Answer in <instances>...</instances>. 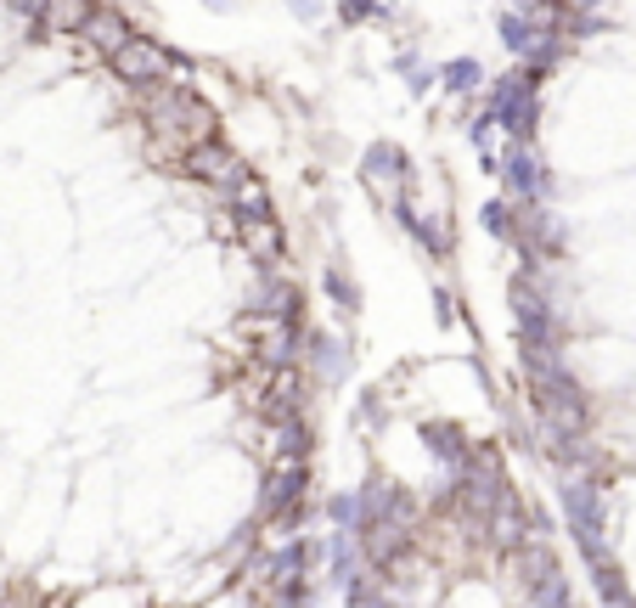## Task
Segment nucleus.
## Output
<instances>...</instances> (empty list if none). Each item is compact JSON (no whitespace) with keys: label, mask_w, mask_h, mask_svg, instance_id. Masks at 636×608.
Segmentation results:
<instances>
[{"label":"nucleus","mask_w":636,"mask_h":608,"mask_svg":"<svg viewBox=\"0 0 636 608\" xmlns=\"http://www.w3.org/2000/svg\"><path fill=\"white\" fill-rule=\"evenodd\" d=\"M305 378L316 389H344L349 372H355V350L344 332H327V327H305V356H299Z\"/></svg>","instance_id":"6"},{"label":"nucleus","mask_w":636,"mask_h":608,"mask_svg":"<svg viewBox=\"0 0 636 608\" xmlns=\"http://www.w3.org/2000/svg\"><path fill=\"white\" fill-rule=\"evenodd\" d=\"M395 73H400V84H406L411 97H428L434 84H439V68H434V62H423L417 51H400V57H395Z\"/></svg>","instance_id":"19"},{"label":"nucleus","mask_w":636,"mask_h":608,"mask_svg":"<svg viewBox=\"0 0 636 608\" xmlns=\"http://www.w3.org/2000/svg\"><path fill=\"white\" fill-rule=\"evenodd\" d=\"M321 512H327V525H332V530H355V525H360V507H355V490H332V496L321 501Z\"/></svg>","instance_id":"21"},{"label":"nucleus","mask_w":636,"mask_h":608,"mask_svg":"<svg viewBox=\"0 0 636 608\" xmlns=\"http://www.w3.org/2000/svg\"><path fill=\"white\" fill-rule=\"evenodd\" d=\"M540 34H547V23H540L535 12H513V7H501V12H496V40H501L518 62H524V51H529Z\"/></svg>","instance_id":"14"},{"label":"nucleus","mask_w":636,"mask_h":608,"mask_svg":"<svg viewBox=\"0 0 636 608\" xmlns=\"http://www.w3.org/2000/svg\"><path fill=\"white\" fill-rule=\"evenodd\" d=\"M90 7H97V0H51L46 18L34 23V34H79V23L90 18Z\"/></svg>","instance_id":"16"},{"label":"nucleus","mask_w":636,"mask_h":608,"mask_svg":"<svg viewBox=\"0 0 636 608\" xmlns=\"http://www.w3.org/2000/svg\"><path fill=\"white\" fill-rule=\"evenodd\" d=\"M485 119L507 136V141H535L540 136V73L529 68H507L501 79H485Z\"/></svg>","instance_id":"2"},{"label":"nucleus","mask_w":636,"mask_h":608,"mask_svg":"<svg viewBox=\"0 0 636 608\" xmlns=\"http://www.w3.org/2000/svg\"><path fill=\"white\" fill-rule=\"evenodd\" d=\"M113 79L125 91H147V84H169V46H158L152 34H130L113 57H108Z\"/></svg>","instance_id":"7"},{"label":"nucleus","mask_w":636,"mask_h":608,"mask_svg":"<svg viewBox=\"0 0 636 608\" xmlns=\"http://www.w3.org/2000/svg\"><path fill=\"white\" fill-rule=\"evenodd\" d=\"M226 203L237 209V220H277V198H270V192H265V181H254V176H248V181H242Z\"/></svg>","instance_id":"17"},{"label":"nucleus","mask_w":636,"mask_h":608,"mask_svg":"<svg viewBox=\"0 0 636 608\" xmlns=\"http://www.w3.org/2000/svg\"><path fill=\"white\" fill-rule=\"evenodd\" d=\"M237 248L259 271H270L288 259V231H282V220H237Z\"/></svg>","instance_id":"10"},{"label":"nucleus","mask_w":636,"mask_h":608,"mask_svg":"<svg viewBox=\"0 0 636 608\" xmlns=\"http://www.w3.org/2000/svg\"><path fill=\"white\" fill-rule=\"evenodd\" d=\"M507 564H513V575H518L524 586H540L547 575H558V552H553V541L540 536V530H535V536H529V541L507 558Z\"/></svg>","instance_id":"13"},{"label":"nucleus","mask_w":636,"mask_h":608,"mask_svg":"<svg viewBox=\"0 0 636 608\" xmlns=\"http://www.w3.org/2000/svg\"><path fill=\"white\" fill-rule=\"evenodd\" d=\"M529 602H535V608H575V597H569V575L558 569V575H547L540 586H529Z\"/></svg>","instance_id":"20"},{"label":"nucleus","mask_w":636,"mask_h":608,"mask_svg":"<svg viewBox=\"0 0 636 608\" xmlns=\"http://www.w3.org/2000/svg\"><path fill=\"white\" fill-rule=\"evenodd\" d=\"M434 305H439V321H445V327L457 321V305H450V293H445V288H434Z\"/></svg>","instance_id":"25"},{"label":"nucleus","mask_w":636,"mask_h":608,"mask_svg":"<svg viewBox=\"0 0 636 608\" xmlns=\"http://www.w3.org/2000/svg\"><path fill=\"white\" fill-rule=\"evenodd\" d=\"M282 7H288L299 23H321V18H327V0H282Z\"/></svg>","instance_id":"24"},{"label":"nucleus","mask_w":636,"mask_h":608,"mask_svg":"<svg viewBox=\"0 0 636 608\" xmlns=\"http://www.w3.org/2000/svg\"><path fill=\"white\" fill-rule=\"evenodd\" d=\"M321 299H327L344 321L360 310V282H355V271L344 266V253H332L327 266H321Z\"/></svg>","instance_id":"12"},{"label":"nucleus","mask_w":636,"mask_h":608,"mask_svg":"<svg viewBox=\"0 0 636 608\" xmlns=\"http://www.w3.org/2000/svg\"><path fill=\"white\" fill-rule=\"evenodd\" d=\"M180 163V176H187V181H198V187H209L215 198H231L248 176H254V169L215 136V141H198V147H187V152H180L175 158Z\"/></svg>","instance_id":"4"},{"label":"nucleus","mask_w":636,"mask_h":608,"mask_svg":"<svg viewBox=\"0 0 636 608\" xmlns=\"http://www.w3.org/2000/svg\"><path fill=\"white\" fill-rule=\"evenodd\" d=\"M507 7H513V12H535V7H540V0H507Z\"/></svg>","instance_id":"26"},{"label":"nucleus","mask_w":636,"mask_h":608,"mask_svg":"<svg viewBox=\"0 0 636 608\" xmlns=\"http://www.w3.org/2000/svg\"><path fill=\"white\" fill-rule=\"evenodd\" d=\"M360 187L378 192V203H384V209H389V203H400V198H406V187H411V152H406L400 141H389V136L367 141V152H360Z\"/></svg>","instance_id":"5"},{"label":"nucleus","mask_w":636,"mask_h":608,"mask_svg":"<svg viewBox=\"0 0 636 608\" xmlns=\"http://www.w3.org/2000/svg\"><path fill=\"white\" fill-rule=\"evenodd\" d=\"M507 305H513V327L518 343H564V305L547 288V266H518L507 277Z\"/></svg>","instance_id":"1"},{"label":"nucleus","mask_w":636,"mask_h":608,"mask_svg":"<svg viewBox=\"0 0 636 608\" xmlns=\"http://www.w3.org/2000/svg\"><path fill=\"white\" fill-rule=\"evenodd\" d=\"M423 451H428L434 468L450 479V474H457V468L474 457V440H468L457 422H423Z\"/></svg>","instance_id":"11"},{"label":"nucleus","mask_w":636,"mask_h":608,"mask_svg":"<svg viewBox=\"0 0 636 608\" xmlns=\"http://www.w3.org/2000/svg\"><path fill=\"white\" fill-rule=\"evenodd\" d=\"M130 34H136V23H130L119 7H108V0H97V7H90V18L79 23V34H73V40H79L90 57H113V51H119Z\"/></svg>","instance_id":"8"},{"label":"nucleus","mask_w":636,"mask_h":608,"mask_svg":"<svg viewBox=\"0 0 636 608\" xmlns=\"http://www.w3.org/2000/svg\"><path fill=\"white\" fill-rule=\"evenodd\" d=\"M468 141H474V147L490 158V152H496V124H490L485 113H474V119H468Z\"/></svg>","instance_id":"23"},{"label":"nucleus","mask_w":636,"mask_h":608,"mask_svg":"<svg viewBox=\"0 0 636 608\" xmlns=\"http://www.w3.org/2000/svg\"><path fill=\"white\" fill-rule=\"evenodd\" d=\"M0 7H7V12H12L23 29H34V23L46 18V7H51V0H0Z\"/></svg>","instance_id":"22"},{"label":"nucleus","mask_w":636,"mask_h":608,"mask_svg":"<svg viewBox=\"0 0 636 608\" xmlns=\"http://www.w3.org/2000/svg\"><path fill=\"white\" fill-rule=\"evenodd\" d=\"M479 536H485V541H490L501 558H513V552H518V547L535 536V512H529V507L513 496V501H501V507L485 518V525H479Z\"/></svg>","instance_id":"9"},{"label":"nucleus","mask_w":636,"mask_h":608,"mask_svg":"<svg viewBox=\"0 0 636 608\" xmlns=\"http://www.w3.org/2000/svg\"><path fill=\"white\" fill-rule=\"evenodd\" d=\"M203 7H209V12H231V7H237V0H203Z\"/></svg>","instance_id":"27"},{"label":"nucleus","mask_w":636,"mask_h":608,"mask_svg":"<svg viewBox=\"0 0 636 608\" xmlns=\"http://www.w3.org/2000/svg\"><path fill=\"white\" fill-rule=\"evenodd\" d=\"M479 226H485L496 242L518 248V203H513V198H490V203L479 209Z\"/></svg>","instance_id":"18"},{"label":"nucleus","mask_w":636,"mask_h":608,"mask_svg":"<svg viewBox=\"0 0 636 608\" xmlns=\"http://www.w3.org/2000/svg\"><path fill=\"white\" fill-rule=\"evenodd\" d=\"M439 84L450 97H474V91H485V62L479 57H450V62H439Z\"/></svg>","instance_id":"15"},{"label":"nucleus","mask_w":636,"mask_h":608,"mask_svg":"<svg viewBox=\"0 0 636 608\" xmlns=\"http://www.w3.org/2000/svg\"><path fill=\"white\" fill-rule=\"evenodd\" d=\"M485 169L501 176V198H513V203H553V192H558V176L547 169V152L535 141H501V152H490Z\"/></svg>","instance_id":"3"}]
</instances>
